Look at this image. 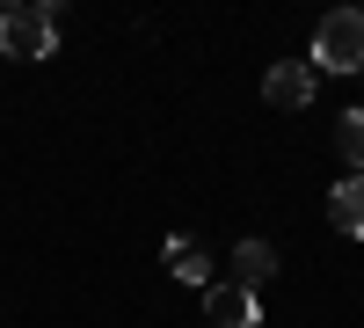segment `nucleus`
<instances>
[{
    "label": "nucleus",
    "mask_w": 364,
    "mask_h": 328,
    "mask_svg": "<svg viewBox=\"0 0 364 328\" xmlns=\"http://www.w3.org/2000/svg\"><path fill=\"white\" fill-rule=\"evenodd\" d=\"M269 277H277V248H269V241H240V248H233V277H226V285L255 292V285H269Z\"/></svg>",
    "instance_id": "6"
},
{
    "label": "nucleus",
    "mask_w": 364,
    "mask_h": 328,
    "mask_svg": "<svg viewBox=\"0 0 364 328\" xmlns=\"http://www.w3.org/2000/svg\"><path fill=\"white\" fill-rule=\"evenodd\" d=\"M328 219H336V233L364 241V175H343V183L328 190Z\"/></svg>",
    "instance_id": "5"
},
{
    "label": "nucleus",
    "mask_w": 364,
    "mask_h": 328,
    "mask_svg": "<svg viewBox=\"0 0 364 328\" xmlns=\"http://www.w3.org/2000/svg\"><path fill=\"white\" fill-rule=\"evenodd\" d=\"M168 270H175L182 285H211V277H219V270H211V255L190 241V233H168Z\"/></svg>",
    "instance_id": "7"
},
{
    "label": "nucleus",
    "mask_w": 364,
    "mask_h": 328,
    "mask_svg": "<svg viewBox=\"0 0 364 328\" xmlns=\"http://www.w3.org/2000/svg\"><path fill=\"white\" fill-rule=\"evenodd\" d=\"M314 88H321V73L306 66V58H277V66L262 73V102H269V110H306Z\"/></svg>",
    "instance_id": "3"
},
{
    "label": "nucleus",
    "mask_w": 364,
    "mask_h": 328,
    "mask_svg": "<svg viewBox=\"0 0 364 328\" xmlns=\"http://www.w3.org/2000/svg\"><path fill=\"white\" fill-rule=\"evenodd\" d=\"M314 73H364V8H336L314 29Z\"/></svg>",
    "instance_id": "2"
},
{
    "label": "nucleus",
    "mask_w": 364,
    "mask_h": 328,
    "mask_svg": "<svg viewBox=\"0 0 364 328\" xmlns=\"http://www.w3.org/2000/svg\"><path fill=\"white\" fill-rule=\"evenodd\" d=\"M58 22H66L58 0H44V8H8L0 15V58H51L58 51Z\"/></svg>",
    "instance_id": "1"
},
{
    "label": "nucleus",
    "mask_w": 364,
    "mask_h": 328,
    "mask_svg": "<svg viewBox=\"0 0 364 328\" xmlns=\"http://www.w3.org/2000/svg\"><path fill=\"white\" fill-rule=\"evenodd\" d=\"M336 154L350 161V175H364V110H343L336 117Z\"/></svg>",
    "instance_id": "8"
},
{
    "label": "nucleus",
    "mask_w": 364,
    "mask_h": 328,
    "mask_svg": "<svg viewBox=\"0 0 364 328\" xmlns=\"http://www.w3.org/2000/svg\"><path fill=\"white\" fill-rule=\"evenodd\" d=\"M0 15H8V8H0Z\"/></svg>",
    "instance_id": "9"
},
{
    "label": "nucleus",
    "mask_w": 364,
    "mask_h": 328,
    "mask_svg": "<svg viewBox=\"0 0 364 328\" xmlns=\"http://www.w3.org/2000/svg\"><path fill=\"white\" fill-rule=\"evenodd\" d=\"M204 321H211V328H262V300H255V292H240V285H219V277H211V285H204Z\"/></svg>",
    "instance_id": "4"
}]
</instances>
